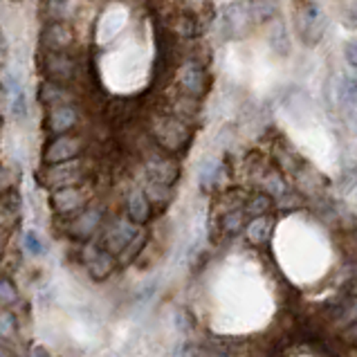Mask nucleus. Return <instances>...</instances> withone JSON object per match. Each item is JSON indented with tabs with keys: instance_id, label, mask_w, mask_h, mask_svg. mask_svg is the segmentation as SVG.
Returning a JSON list of instances; mask_svg holds the SVG:
<instances>
[{
	"instance_id": "nucleus-8",
	"label": "nucleus",
	"mask_w": 357,
	"mask_h": 357,
	"mask_svg": "<svg viewBox=\"0 0 357 357\" xmlns=\"http://www.w3.org/2000/svg\"><path fill=\"white\" fill-rule=\"evenodd\" d=\"M339 101L346 108L357 106V79L355 76H342L339 79Z\"/></svg>"
},
{
	"instance_id": "nucleus-5",
	"label": "nucleus",
	"mask_w": 357,
	"mask_h": 357,
	"mask_svg": "<svg viewBox=\"0 0 357 357\" xmlns=\"http://www.w3.org/2000/svg\"><path fill=\"white\" fill-rule=\"evenodd\" d=\"M223 23L227 36H238L245 30V23H248V10L241 3H232L223 14Z\"/></svg>"
},
{
	"instance_id": "nucleus-9",
	"label": "nucleus",
	"mask_w": 357,
	"mask_h": 357,
	"mask_svg": "<svg viewBox=\"0 0 357 357\" xmlns=\"http://www.w3.org/2000/svg\"><path fill=\"white\" fill-rule=\"evenodd\" d=\"M270 232H272L270 218L259 216L257 220H252V225L248 229V236H250V241H254V243H266L270 238Z\"/></svg>"
},
{
	"instance_id": "nucleus-3",
	"label": "nucleus",
	"mask_w": 357,
	"mask_h": 357,
	"mask_svg": "<svg viewBox=\"0 0 357 357\" xmlns=\"http://www.w3.org/2000/svg\"><path fill=\"white\" fill-rule=\"evenodd\" d=\"M126 19H129L126 10H119V7L108 10L104 14V19H101V23H99V32H97L99 43H110V39H115L119 34V30L124 28Z\"/></svg>"
},
{
	"instance_id": "nucleus-10",
	"label": "nucleus",
	"mask_w": 357,
	"mask_h": 357,
	"mask_svg": "<svg viewBox=\"0 0 357 357\" xmlns=\"http://www.w3.org/2000/svg\"><path fill=\"white\" fill-rule=\"evenodd\" d=\"M270 207H272V198H270V195H257V198L252 200L250 211H252V214H257V216H263Z\"/></svg>"
},
{
	"instance_id": "nucleus-4",
	"label": "nucleus",
	"mask_w": 357,
	"mask_h": 357,
	"mask_svg": "<svg viewBox=\"0 0 357 357\" xmlns=\"http://www.w3.org/2000/svg\"><path fill=\"white\" fill-rule=\"evenodd\" d=\"M10 97H12V117L23 122L28 117V97H25V88L19 74H10Z\"/></svg>"
},
{
	"instance_id": "nucleus-6",
	"label": "nucleus",
	"mask_w": 357,
	"mask_h": 357,
	"mask_svg": "<svg viewBox=\"0 0 357 357\" xmlns=\"http://www.w3.org/2000/svg\"><path fill=\"white\" fill-rule=\"evenodd\" d=\"M74 119H76L74 108L65 106V104H58V106L52 108V113H50V126H52V131L63 133L74 124Z\"/></svg>"
},
{
	"instance_id": "nucleus-1",
	"label": "nucleus",
	"mask_w": 357,
	"mask_h": 357,
	"mask_svg": "<svg viewBox=\"0 0 357 357\" xmlns=\"http://www.w3.org/2000/svg\"><path fill=\"white\" fill-rule=\"evenodd\" d=\"M326 14L324 10L312 3V0H301L294 10V30H296V36L303 45L314 47L324 39L326 34Z\"/></svg>"
},
{
	"instance_id": "nucleus-2",
	"label": "nucleus",
	"mask_w": 357,
	"mask_h": 357,
	"mask_svg": "<svg viewBox=\"0 0 357 357\" xmlns=\"http://www.w3.org/2000/svg\"><path fill=\"white\" fill-rule=\"evenodd\" d=\"M180 86L191 97H202L207 90V72L198 63H186L180 70Z\"/></svg>"
},
{
	"instance_id": "nucleus-12",
	"label": "nucleus",
	"mask_w": 357,
	"mask_h": 357,
	"mask_svg": "<svg viewBox=\"0 0 357 357\" xmlns=\"http://www.w3.org/2000/svg\"><path fill=\"white\" fill-rule=\"evenodd\" d=\"M346 337H348V339H351V342H353V344H357V321H355V324H353L351 328H348V330H346Z\"/></svg>"
},
{
	"instance_id": "nucleus-7",
	"label": "nucleus",
	"mask_w": 357,
	"mask_h": 357,
	"mask_svg": "<svg viewBox=\"0 0 357 357\" xmlns=\"http://www.w3.org/2000/svg\"><path fill=\"white\" fill-rule=\"evenodd\" d=\"M76 149H79V140L74 138H61L58 142H54L47 151L50 160H63V158H72Z\"/></svg>"
},
{
	"instance_id": "nucleus-11",
	"label": "nucleus",
	"mask_w": 357,
	"mask_h": 357,
	"mask_svg": "<svg viewBox=\"0 0 357 357\" xmlns=\"http://www.w3.org/2000/svg\"><path fill=\"white\" fill-rule=\"evenodd\" d=\"M344 58H346V63L353 67V70H357V39L348 41V43L344 45Z\"/></svg>"
}]
</instances>
